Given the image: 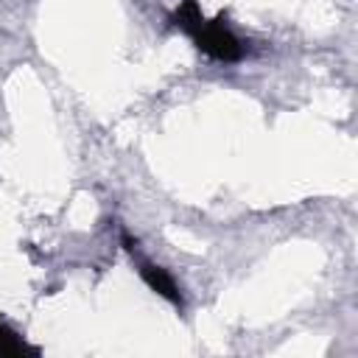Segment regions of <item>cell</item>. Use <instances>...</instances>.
<instances>
[{
    "mask_svg": "<svg viewBox=\"0 0 358 358\" xmlns=\"http://www.w3.org/2000/svg\"><path fill=\"white\" fill-rule=\"evenodd\" d=\"M182 34L190 36V42L210 59L215 62H238L243 59L246 48L243 42L232 34V28L227 25V17L218 14L215 20H207L201 14L199 0H179L176 8L168 17Z\"/></svg>",
    "mask_w": 358,
    "mask_h": 358,
    "instance_id": "obj_1",
    "label": "cell"
},
{
    "mask_svg": "<svg viewBox=\"0 0 358 358\" xmlns=\"http://www.w3.org/2000/svg\"><path fill=\"white\" fill-rule=\"evenodd\" d=\"M123 246H126V252L131 255V257H137V271H140V277H143V282L151 288V291H157L162 299H168L171 305H176V308H182L185 302H182V291H179V285L173 282V277L165 271V268H159V266H154V263H148V260H143L140 255H137V243L129 238V232H123Z\"/></svg>",
    "mask_w": 358,
    "mask_h": 358,
    "instance_id": "obj_2",
    "label": "cell"
}]
</instances>
